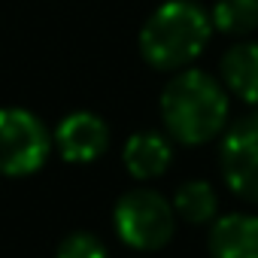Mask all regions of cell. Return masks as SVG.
<instances>
[{
  "instance_id": "obj_1",
  "label": "cell",
  "mask_w": 258,
  "mask_h": 258,
  "mask_svg": "<svg viewBox=\"0 0 258 258\" xmlns=\"http://www.w3.org/2000/svg\"><path fill=\"white\" fill-rule=\"evenodd\" d=\"M158 109L167 134L176 143L204 146L228 124V91L204 70H179L164 85Z\"/></svg>"
},
{
  "instance_id": "obj_2",
  "label": "cell",
  "mask_w": 258,
  "mask_h": 258,
  "mask_svg": "<svg viewBox=\"0 0 258 258\" xmlns=\"http://www.w3.org/2000/svg\"><path fill=\"white\" fill-rule=\"evenodd\" d=\"M213 22L195 0H167L140 31V55L155 70H185L210 43Z\"/></svg>"
},
{
  "instance_id": "obj_3",
  "label": "cell",
  "mask_w": 258,
  "mask_h": 258,
  "mask_svg": "<svg viewBox=\"0 0 258 258\" xmlns=\"http://www.w3.org/2000/svg\"><path fill=\"white\" fill-rule=\"evenodd\" d=\"M112 222L124 246L137 252H158L170 243L176 231V210L164 195L152 188H134L118 198Z\"/></svg>"
},
{
  "instance_id": "obj_4",
  "label": "cell",
  "mask_w": 258,
  "mask_h": 258,
  "mask_svg": "<svg viewBox=\"0 0 258 258\" xmlns=\"http://www.w3.org/2000/svg\"><path fill=\"white\" fill-rule=\"evenodd\" d=\"M49 152L52 137L40 115L22 106L0 109V173L31 176L46 164Z\"/></svg>"
},
{
  "instance_id": "obj_5",
  "label": "cell",
  "mask_w": 258,
  "mask_h": 258,
  "mask_svg": "<svg viewBox=\"0 0 258 258\" xmlns=\"http://www.w3.org/2000/svg\"><path fill=\"white\" fill-rule=\"evenodd\" d=\"M219 167L225 185L237 198L258 204V109L225 131L219 146Z\"/></svg>"
},
{
  "instance_id": "obj_6",
  "label": "cell",
  "mask_w": 258,
  "mask_h": 258,
  "mask_svg": "<svg viewBox=\"0 0 258 258\" xmlns=\"http://www.w3.org/2000/svg\"><path fill=\"white\" fill-rule=\"evenodd\" d=\"M55 146L64 161L88 164L109 149V124L94 112H70L55 127Z\"/></svg>"
},
{
  "instance_id": "obj_7",
  "label": "cell",
  "mask_w": 258,
  "mask_h": 258,
  "mask_svg": "<svg viewBox=\"0 0 258 258\" xmlns=\"http://www.w3.org/2000/svg\"><path fill=\"white\" fill-rule=\"evenodd\" d=\"M207 246L213 258H258V216L228 213L213 219Z\"/></svg>"
},
{
  "instance_id": "obj_8",
  "label": "cell",
  "mask_w": 258,
  "mask_h": 258,
  "mask_svg": "<svg viewBox=\"0 0 258 258\" xmlns=\"http://www.w3.org/2000/svg\"><path fill=\"white\" fill-rule=\"evenodd\" d=\"M124 167L134 179H158L164 176V170L173 161V149L170 140L158 131H137L127 137L124 143Z\"/></svg>"
},
{
  "instance_id": "obj_9",
  "label": "cell",
  "mask_w": 258,
  "mask_h": 258,
  "mask_svg": "<svg viewBox=\"0 0 258 258\" xmlns=\"http://www.w3.org/2000/svg\"><path fill=\"white\" fill-rule=\"evenodd\" d=\"M222 82L243 103L258 109V43H237L222 55Z\"/></svg>"
},
{
  "instance_id": "obj_10",
  "label": "cell",
  "mask_w": 258,
  "mask_h": 258,
  "mask_svg": "<svg viewBox=\"0 0 258 258\" xmlns=\"http://www.w3.org/2000/svg\"><path fill=\"white\" fill-rule=\"evenodd\" d=\"M216 191L207 179H188L173 195V210L188 225H207L216 219Z\"/></svg>"
},
{
  "instance_id": "obj_11",
  "label": "cell",
  "mask_w": 258,
  "mask_h": 258,
  "mask_svg": "<svg viewBox=\"0 0 258 258\" xmlns=\"http://www.w3.org/2000/svg\"><path fill=\"white\" fill-rule=\"evenodd\" d=\"M213 31L228 37H246L258 31V0H219L210 13Z\"/></svg>"
},
{
  "instance_id": "obj_12",
  "label": "cell",
  "mask_w": 258,
  "mask_h": 258,
  "mask_svg": "<svg viewBox=\"0 0 258 258\" xmlns=\"http://www.w3.org/2000/svg\"><path fill=\"white\" fill-rule=\"evenodd\" d=\"M55 258H109V255H106L103 243H100L94 234H88V231H73V234H67V237L61 240Z\"/></svg>"
}]
</instances>
